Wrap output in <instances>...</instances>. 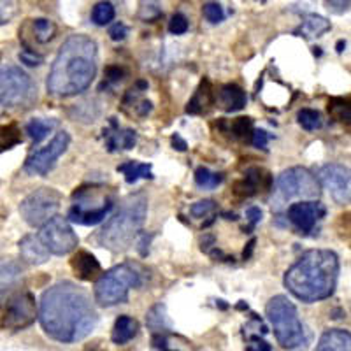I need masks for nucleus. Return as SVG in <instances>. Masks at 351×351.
Segmentation results:
<instances>
[{
    "instance_id": "nucleus-40",
    "label": "nucleus",
    "mask_w": 351,
    "mask_h": 351,
    "mask_svg": "<svg viewBox=\"0 0 351 351\" xmlns=\"http://www.w3.org/2000/svg\"><path fill=\"white\" fill-rule=\"evenodd\" d=\"M109 36H111L112 40H123L125 37L128 36L127 25L121 23V21L114 23L111 28H109Z\"/></svg>"
},
{
    "instance_id": "nucleus-31",
    "label": "nucleus",
    "mask_w": 351,
    "mask_h": 351,
    "mask_svg": "<svg viewBox=\"0 0 351 351\" xmlns=\"http://www.w3.org/2000/svg\"><path fill=\"white\" fill-rule=\"evenodd\" d=\"M116 16V11H114V5L111 2H99V4L93 8L92 11V20L93 23L99 25V27H104V25L111 23Z\"/></svg>"
},
{
    "instance_id": "nucleus-3",
    "label": "nucleus",
    "mask_w": 351,
    "mask_h": 351,
    "mask_svg": "<svg viewBox=\"0 0 351 351\" xmlns=\"http://www.w3.org/2000/svg\"><path fill=\"white\" fill-rule=\"evenodd\" d=\"M339 258L330 250L306 252L285 274V287L302 302H318L334 293Z\"/></svg>"
},
{
    "instance_id": "nucleus-41",
    "label": "nucleus",
    "mask_w": 351,
    "mask_h": 351,
    "mask_svg": "<svg viewBox=\"0 0 351 351\" xmlns=\"http://www.w3.org/2000/svg\"><path fill=\"white\" fill-rule=\"evenodd\" d=\"M351 0H327V8L335 14H344L350 9Z\"/></svg>"
},
{
    "instance_id": "nucleus-18",
    "label": "nucleus",
    "mask_w": 351,
    "mask_h": 351,
    "mask_svg": "<svg viewBox=\"0 0 351 351\" xmlns=\"http://www.w3.org/2000/svg\"><path fill=\"white\" fill-rule=\"evenodd\" d=\"M71 265L77 278L83 281H92L100 274L99 260L88 252H77L76 255L72 256Z\"/></svg>"
},
{
    "instance_id": "nucleus-37",
    "label": "nucleus",
    "mask_w": 351,
    "mask_h": 351,
    "mask_svg": "<svg viewBox=\"0 0 351 351\" xmlns=\"http://www.w3.org/2000/svg\"><path fill=\"white\" fill-rule=\"evenodd\" d=\"M215 200H200V202L193 204L192 208H190V213H192V216H195V218H204V216H209L211 213H215Z\"/></svg>"
},
{
    "instance_id": "nucleus-1",
    "label": "nucleus",
    "mask_w": 351,
    "mask_h": 351,
    "mask_svg": "<svg viewBox=\"0 0 351 351\" xmlns=\"http://www.w3.org/2000/svg\"><path fill=\"white\" fill-rule=\"evenodd\" d=\"M39 319L51 339L71 344L92 334L99 315L83 288L71 281H62L43 293Z\"/></svg>"
},
{
    "instance_id": "nucleus-28",
    "label": "nucleus",
    "mask_w": 351,
    "mask_h": 351,
    "mask_svg": "<svg viewBox=\"0 0 351 351\" xmlns=\"http://www.w3.org/2000/svg\"><path fill=\"white\" fill-rule=\"evenodd\" d=\"M260 180H262V172H260V169H250V171L246 172V176H244V180L236 184V192L246 197L255 195L256 190H258L260 186Z\"/></svg>"
},
{
    "instance_id": "nucleus-32",
    "label": "nucleus",
    "mask_w": 351,
    "mask_h": 351,
    "mask_svg": "<svg viewBox=\"0 0 351 351\" xmlns=\"http://www.w3.org/2000/svg\"><path fill=\"white\" fill-rule=\"evenodd\" d=\"M21 143V132L16 125H4L0 127V153L11 149L12 146Z\"/></svg>"
},
{
    "instance_id": "nucleus-14",
    "label": "nucleus",
    "mask_w": 351,
    "mask_h": 351,
    "mask_svg": "<svg viewBox=\"0 0 351 351\" xmlns=\"http://www.w3.org/2000/svg\"><path fill=\"white\" fill-rule=\"evenodd\" d=\"M318 178L337 204H350V169L341 164H327L319 169Z\"/></svg>"
},
{
    "instance_id": "nucleus-44",
    "label": "nucleus",
    "mask_w": 351,
    "mask_h": 351,
    "mask_svg": "<svg viewBox=\"0 0 351 351\" xmlns=\"http://www.w3.org/2000/svg\"><path fill=\"white\" fill-rule=\"evenodd\" d=\"M106 74H108V80L112 81V83H116V81H120L121 77H123V69L121 67H108V71H106Z\"/></svg>"
},
{
    "instance_id": "nucleus-12",
    "label": "nucleus",
    "mask_w": 351,
    "mask_h": 351,
    "mask_svg": "<svg viewBox=\"0 0 351 351\" xmlns=\"http://www.w3.org/2000/svg\"><path fill=\"white\" fill-rule=\"evenodd\" d=\"M37 318V304L32 293L21 291L5 302L2 313V325L9 330H21L32 325Z\"/></svg>"
},
{
    "instance_id": "nucleus-47",
    "label": "nucleus",
    "mask_w": 351,
    "mask_h": 351,
    "mask_svg": "<svg viewBox=\"0 0 351 351\" xmlns=\"http://www.w3.org/2000/svg\"><path fill=\"white\" fill-rule=\"evenodd\" d=\"M253 246H255V239H252V243L247 244V252H246V250H244V258H247V256L252 255V252H253Z\"/></svg>"
},
{
    "instance_id": "nucleus-11",
    "label": "nucleus",
    "mask_w": 351,
    "mask_h": 351,
    "mask_svg": "<svg viewBox=\"0 0 351 351\" xmlns=\"http://www.w3.org/2000/svg\"><path fill=\"white\" fill-rule=\"evenodd\" d=\"M39 239L53 255H67V253L74 252L80 244V239H77L76 232L72 230L71 223L56 215L40 227Z\"/></svg>"
},
{
    "instance_id": "nucleus-25",
    "label": "nucleus",
    "mask_w": 351,
    "mask_h": 351,
    "mask_svg": "<svg viewBox=\"0 0 351 351\" xmlns=\"http://www.w3.org/2000/svg\"><path fill=\"white\" fill-rule=\"evenodd\" d=\"M118 172L125 176V181L128 184L137 183L139 180H153V172L152 165L149 164H141V162H127V164L120 165L118 167Z\"/></svg>"
},
{
    "instance_id": "nucleus-9",
    "label": "nucleus",
    "mask_w": 351,
    "mask_h": 351,
    "mask_svg": "<svg viewBox=\"0 0 351 351\" xmlns=\"http://www.w3.org/2000/svg\"><path fill=\"white\" fill-rule=\"evenodd\" d=\"M322 193L318 178L304 167H293L281 172L276 181V208L293 199L316 200Z\"/></svg>"
},
{
    "instance_id": "nucleus-51",
    "label": "nucleus",
    "mask_w": 351,
    "mask_h": 351,
    "mask_svg": "<svg viewBox=\"0 0 351 351\" xmlns=\"http://www.w3.org/2000/svg\"><path fill=\"white\" fill-rule=\"evenodd\" d=\"M0 114H2V106H0Z\"/></svg>"
},
{
    "instance_id": "nucleus-22",
    "label": "nucleus",
    "mask_w": 351,
    "mask_h": 351,
    "mask_svg": "<svg viewBox=\"0 0 351 351\" xmlns=\"http://www.w3.org/2000/svg\"><path fill=\"white\" fill-rule=\"evenodd\" d=\"M219 106L228 112L241 111V109L246 106V93L241 86L237 84H225L221 90H219L218 95Z\"/></svg>"
},
{
    "instance_id": "nucleus-7",
    "label": "nucleus",
    "mask_w": 351,
    "mask_h": 351,
    "mask_svg": "<svg viewBox=\"0 0 351 351\" xmlns=\"http://www.w3.org/2000/svg\"><path fill=\"white\" fill-rule=\"evenodd\" d=\"M74 204L69 209V219L80 225L100 223L114 206L111 192L104 186H83L72 195Z\"/></svg>"
},
{
    "instance_id": "nucleus-48",
    "label": "nucleus",
    "mask_w": 351,
    "mask_h": 351,
    "mask_svg": "<svg viewBox=\"0 0 351 351\" xmlns=\"http://www.w3.org/2000/svg\"><path fill=\"white\" fill-rule=\"evenodd\" d=\"M344 48H346V43H344V40H339V43H337V53H343Z\"/></svg>"
},
{
    "instance_id": "nucleus-17",
    "label": "nucleus",
    "mask_w": 351,
    "mask_h": 351,
    "mask_svg": "<svg viewBox=\"0 0 351 351\" xmlns=\"http://www.w3.org/2000/svg\"><path fill=\"white\" fill-rule=\"evenodd\" d=\"M351 335L343 328H330L324 332L316 344V351H350Z\"/></svg>"
},
{
    "instance_id": "nucleus-30",
    "label": "nucleus",
    "mask_w": 351,
    "mask_h": 351,
    "mask_svg": "<svg viewBox=\"0 0 351 351\" xmlns=\"http://www.w3.org/2000/svg\"><path fill=\"white\" fill-rule=\"evenodd\" d=\"M195 183L197 186L202 188V190H215L216 186L223 183V176L211 172L209 169H197L195 172Z\"/></svg>"
},
{
    "instance_id": "nucleus-26",
    "label": "nucleus",
    "mask_w": 351,
    "mask_h": 351,
    "mask_svg": "<svg viewBox=\"0 0 351 351\" xmlns=\"http://www.w3.org/2000/svg\"><path fill=\"white\" fill-rule=\"evenodd\" d=\"M56 127L55 120H43V118H36V120L28 121L27 123V134L34 143H40L43 139L48 137L49 132Z\"/></svg>"
},
{
    "instance_id": "nucleus-16",
    "label": "nucleus",
    "mask_w": 351,
    "mask_h": 351,
    "mask_svg": "<svg viewBox=\"0 0 351 351\" xmlns=\"http://www.w3.org/2000/svg\"><path fill=\"white\" fill-rule=\"evenodd\" d=\"M21 258L30 265H43L49 260L48 247L44 246L39 236H25L20 241Z\"/></svg>"
},
{
    "instance_id": "nucleus-50",
    "label": "nucleus",
    "mask_w": 351,
    "mask_h": 351,
    "mask_svg": "<svg viewBox=\"0 0 351 351\" xmlns=\"http://www.w3.org/2000/svg\"><path fill=\"white\" fill-rule=\"evenodd\" d=\"M162 351H174V350H165V348H164V350H162Z\"/></svg>"
},
{
    "instance_id": "nucleus-29",
    "label": "nucleus",
    "mask_w": 351,
    "mask_h": 351,
    "mask_svg": "<svg viewBox=\"0 0 351 351\" xmlns=\"http://www.w3.org/2000/svg\"><path fill=\"white\" fill-rule=\"evenodd\" d=\"M32 34L34 39L40 44H46L55 37L56 27L51 20H46V18H39V20L32 21Z\"/></svg>"
},
{
    "instance_id": "nucleus-27",
    "label": "nucleus",
    "mask_w": 351,
    "mask_h": 351,
    "mask_svg": "<svg viewBox=\"0 0 351 351\" xmlns=\"http://www.w3.org/2000/svg\"><path fill=\"white\" fill-rule=\"evenodd\" d=\"M211 102H213V92L209 90L208 81H204L202 86L197 90L195 97L188 102L186 111L190 112V114H199V112H202L204 108L211 104Z\"/></svg>"
},
{
    "instance_id": "nucleus-6",
    "label": "nucleus",
    "mask_w": 351,
    "mask_h": 351,
    "mask_svg": "<svg viewBox=\"0 0 351 351\" xmlns=\"http://www.w3.org/2000/svg\"><path fill=\"white\" fill-rule=\"evenodd\" d=\"M143 285V272L132 265L121 263L109 269L95 283V302L102 307H111L128 300V291Z\"/></svg>"
},
{
    "instance_id": "nucleus-39",
    "label": "nucleus",
    "mask_w": 351,
    "mask_h": 351,
    "mask_svg": "<svg viewBox=\"0 0 351 351\" xmlns=\"http://www.w3.org/2000/svg\"><path fill=\"white\" fill-rule=\"evenodd\" d=\"M20 60L23 62V64L30 65V67H37V65L43 64V56L37 55V53L32 51L30 48H25L23 51L20 53Z\"/></svg>"
},
{
    "instance_id": "nucleus-10",
    "label": "nucleus",
    "mask_w": 351,
    "mask_h": 351,
    "mask_svg": "<svg viewBox=\"0 0 351 351\" xmlns=\"http://www.w3.org/2000/svg\"><path fill=\"white\" fill-rule=\"evenodd\" d=\"M62 195L55 188H39L25 197L20 204V215L30 227H43L58 213Z\"/></svg>"
},
{
    "instance_id": "nucleus-42",
    "label": "nucleus",
    "mask_w": 351,
    "mask_h": 351,
    "mask_svg": "<svg viewBox=\"0 0 351 351\" xmlns=\"http://www.w3.org/2000/svg\"><path fill=\"white\" fill-rule=\"evenodd\" d=\"M252 141L253 144H255L256 148H262L265 149L267 148V143H269V134L265 130H255L252 134Z\"/></svg>"
},
{
    "instance_id": "nucleus-4",
    "label": "nucleus",
    "mask_w": 351,
    "mask_h": 351,
    "mask_svg": "<svg viewBox=\"0 0 351 351\" xmlns=\"http://www.w3.org/2000/svg\"><path fill=\"white\" fill-rule=\"evenodd\" d=\"M146 213H148V199L143 193L130 195L121 204L120 211L97 234V243L112 253L128 250L134 239L139 236Z\"/></svg>"
},
{
    "instance_id": "nucleus-23",
    "label": "nucleus",
    "mask_w": 351,
    "mask_h": 351,
    "mask_svg": "<svg viewBox=\"0 0 351 351\" xmlns=\"http://www.w3.org/2000/svg\"><path fill=\"white\" fill-rule=\"evenodd\" d=\"M139 332V324L137 319H134L132 316H120V318L114 322V327L111 332V339L114 344H127L128 341H132Z\"/></svg>"
},
{
    "instance_id": "nucleus-43",
    "label": "nucleus",
    "mask_w": 351,
    "mask_h": 351,
    "mask_svg": "<svg viewBox=\"0 0 351 351\" xmlns=\"http://www.w3.org/2000/svg\"><path fill=\"white\" fill-rule=\"evenodd\" d=\"M246 218L250 221V227H255L256 223H260V219H262V211H260V208H250L246 211Z\"/></svg>"
},
{
    "instance_id": "nucleus-15",
    "label": "nucleus",
    "mask_w": 351,
    "mask_h": 351,
    "mask_svg": "<svg viewBox=\"0 0 351 351\" xmlns=\"http://www.w3.org/2000/svg\"><path fill=\"white\" fill-rule=\"evenodd\" d=\"M287 215L288 219L300 232L309 234V232L315 230L316 223L325 216V208L316 200H300V202L291 204Z\"/></svg>"
},
{
    "instance_id": "nucleus-46",
    "label": "nucleus",
    "mask_w": 351,
    "mask_h": 351,
    "mask_svg": "<svg viewBox=\"0 0 351 351\" xmlns=\"http://www.w3.org/2000/svg\"><path fill=\"white\" fill-rule=\"evenodd\" d=\"M149 111H152V102H148V100H144L143 104H141V108L137 109V112H139L141 116H146Z\"/></svg>"
},
{
    "instance_id": "nucleus-38",
    "label": "nucleus",
    "mask_w": 351,
    "mask_h": 351,
    "mask_svg": "<svg viewBox=\"0 0 351 351\" xmlns=\"http://www.w3.org/2000/svg\"><path fill=\"white\" fill-rule=\"evenodd\" d=\"M169 30H171V34H174V36H183V34H186L188 32L186 16L181 14V12L174 14V16L171 18V23H169Z\"/></svg>"
},
{
    "instance_id": "nucleus-8",
    "label": "nucleus",
    "mask_w": 351,
    "mask_h": 351,
    "mask_svg": "<svg viewBox=\"0 0 351 351\" xmlns=\"http://www.w3.org/2000/svg\"><path fill=\"white\" fill-rule=\"evenodd\" d=\"M37 100L32 77L16 65H0V106L30 108Z\"/></svg>"
},
{
    "instance_id": "nucleus-19",
    "label": "nucleus",
    "mask_w": 351,
    "mask_h": 351,
    "mask_svg": "<svg viewBox=\"0 0 351 351\" xmlns=\"http://www.w3.org/2000/svg\"><path fill=\"white\" fill-rule=\"evenodd\" d=\"M146 324H148L149 330L153 332V341L155 343H165V334L171 330V324H169L164 304H156L149 309L148 316H146Z\"/></svg>"
},
{
    "instance_id": "nucleus-20",
    "label": "nucleus",
    "mask_w": 351,
    "mask_h": 351,
    "mask_svg": "<svg viewBox=\"0 0 351 351\" xmlns=\"http://www.w3.org/2000/svg\"><path fill=\"white\" fill-rule=\"evenodd\" d=\"M104 139L106 144H108V149L111 153L125 152V149H132L136 146L137 134L134 130H130V128H125V130L116 128L114 132L104 130Z\"/></svg>"
},
{
    "instance_id": "nucleus-21",
    "label": "nucleus",
    "mask_w": 351,
    "mask_h": 351,
    "mask_svg": "<svg viewBox=\"0 0 351 351\" xmlns=\"http://www.w3.org/2000/svg\"><path fill=\"white\" fill-rule=\"evenodd\" d=\"M23 280L21 263L12 258H0V291L11 290Z\"/></svg>"
},
{
    "instance_id": "nucleus-33",
    "label": "nucleus",
    "mask_w": 351,
    "mask_h": 351,
    "mask_svg": "<svg viewBox=\"0 0 351 351\" xmlns=\"http://www.w3.org/2000/svg\"><path fill=\"white\" fill-rule=\"evenodd\" d=\"M297 120H299L300 127L304 130H316V128L324 125L322 114L318 111H315V109H300L299 114H297Z\"/></svg>"
},
{
    "instance_id": "nucleus-45",
    "label": "nucleus",
    "mask_w": 351,
    "mask_h": 351,
    "mask_svg": "<svg viewBox=\"0 0 351 351\" xmlns=\"http://www.w3.org/2000/svg\"><path fill=\"white\" fill-rule=\"evenodd\" d=\"M172 146H174V149H178V152H184V149H186V143H184L180 136L172 137Z\"/></svg>"
},
{
    "instance_id": "nucleus-34",
    "label": "nucleus",
    "mask_w": 351,
    "mask_h": 351,
    "mask_svg": "<svg viewBox=\"0 0 351 351\" xmlns=\"http://www.w3.org/2000/svg\"><path fill=\"white\" fill-rule=\"evenodd\" d=\"M230 132L236 139H250L253 132V120L252 118H237L230 123Z\"/></svg>"
},
{
    "instance_id": "nucleus-13",
    "label": "nucleus",
    "mask_w": 351,
    "mask_h": 351,
    "mask_svg": "<svg viewBox=\"0 0 351 351\" xmlns=\"http://www.w3.org/2000/svg\"><path fill=\"white\" fill-rule=\"evenodd\" d=\"M69 144H71V136L64 130L58 132L48 146L37 149L28 156L27 162H25V171L32 176L48 174L55 167L56 160L67 152Z\"/></svg>"
},
{
    "instance_id": "nucleus-35",
    "label": "nucleus",
    "mask_w": 351,
    "mask_h": 351,
    "mask_svg": "<svg viewBox=\"0 0 351 351\" xmlns=\"http://www.w3.org/2000/svg\"><path fill=\"white\" fill-rule=\"evenodd\" d=\"M18 0H0V27L11 23V20L18 14Z\"/></svg>"
},
{
    "instance_id": "nucleus-36",
    "label": "nucleus",
    "mask_w": 351,
    "mask_h": 351,
    "mask_svg": "<svg viewBox=\"0 0 351 351\" xmlns=\"http://www.w3.org/2000/svg\"><path fill=\"white\" fill-rule=\"evenodd\" d=\"M204 16L209 23H219V21H223L225 18V12L221 9V5L216 4V2H209V4L204 5Z\"/></svg>"
},
{
    "instance_id": "nucleus-2",
    "label": "nucleus",
    "mask_w": 351,
    "mask_h": 351,
    "mask_svg": "<svg viewBox=\"0 0 351 351\" xmlns=\"http://www.w3.org/2000/svg\"><path fill=\"white\" fill-rule=\"evenodd\" d=\"M97 43L86 36H71L56 55L48 76V92L55 97H72L84 92L97 74Z\"/></svg>"
},
{
    "instance_id": "nucleus-5",
    "label": "nucleus",
    "mask_w": 351,
    "mask_h": 351,
    "mask_svg": "<svg viewBox=\"0 0 351 351\" xmlns=\"http://www.w3.org/2000/svg\"><path fill=\"white\" fill-rule=\"evenodd\" d=\"M265 311H267V318L274 328L276 339L285 350H300L306 346V330L299 318L297 307L288 297H272L267 302Z\"/></svg>"
},
{
    "instance_id": "nucleus-24",
    "label": "nucleus",
    "mask_w": 351,
    "mask_h": 351,
    "mask_svg": "<svg viewBox=\"0 0 351 351\" xmlns=\"http://www.w3.org/2000/svg\"><path fill=\"white\" fill-rule=\"evenodd\" d=\"M328 30H330V21L327 18L318 16V14H309V16L304 18L295 34L300 37H306V39H315V37L324 36Z\"/></svg>"
},
{
    "instance_id": "nucleus-49",
    "label": "nucleus",
    "mask_w": 351,
    "mask_h": 351,
    "mask_svg": "<svg viewBox=\"0 0 351 351\" xmlns=\"http://www.w3.org/2000/svg\"><path fill=\"white\" fill-rule=\"evenodd\" d=\"M88 350H92V351H102V350H99V348H88Z\"/></svg>"
}]
</instances>
